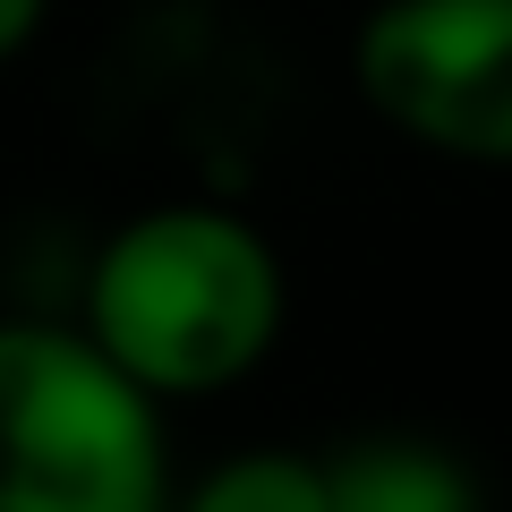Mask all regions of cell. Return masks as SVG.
<instances>
[{
	"instance_id": "obj_1",
	"label": "cell",
	"mask_w": 512,
	"mask_h": 512,
	"mask_svg": "<svg viewBox=\"0 0 512 512\" xmlns=\"http://www.w3.org/2000/svg\"><path fill=\"white\" fill-rule=\"evenodd\" d=\"M77 333L154 402L222 393L282 333V256L231 205H146L103 239Z\"/></svg>"
},
{
	"instance_id": "obj_2",
	"label": "cell",
	"mask_w": 512,
	"mask_h": 512,
	"mask_svg": "<svg viewBox=\"0 0 512 512\" xmlns=\"http://www.w3.org/2000/svg\"><path fill=\"white\" fill-rule=\"evenodd\" d=\"M154 393L77 325L0 316V512H163Z\"/></svg>"
},
{
	"instance_id": "obj_3",
	"label": "cell",
	"mask_w": 512,
	"mask_h": 512,
	"mask_svg": "<svg viewBox=\"0 0 512 512\" xmlns=\"http://www.w3.org/2000/svg\"><path fill=\"white\" fill-rule=\"evenodd\" d=\"M350 77L393 137L444 163H512V0H376Z\"/></svg>"
},
{
	"instance_id": "obj_4",
	"label": "cell",
	"mask_w": 512,
	"mask_h": 512,
	"mask_svg": "<svg viewBox=\"0 0 512 512\" xmlns=\"http://www.w3.org/2000/svg\"><path fill=\"white\" fill-rule=\"evenodd\" d=\"M325 512H487V495L427 436H359L325 461Z\"/></svg>"
},
{
	"instance_id": "obj_5",
	"label": "cell",
	"mask_w": 512,
	"mask_h": 512,
	"mask_svg": "<svg viewBox=\"0 0 512 512\" xmlns=\"http://www.w3.org/2000/svg\"><path fill=\"white\" fill-rule=\"evenodd\" d=\"M180 512H325V461H308V453H231L180 495Z\"/></svg>"
},
{
	"instance_id": "obj_6",
	"label": "cell",
	"mask_w": 512,
	"mask_h": 512,
	"mask_svg": "<svg viewBox=\"0 0 512 512\" xmlns=\"http://www.w3.org/2000/svg\"><path fill=\"white\" fill-rule=\"evenodd\" d=\"M43 18H52V0H0V60H18L43 35Z\"/></svg>"
}]
</instances>
